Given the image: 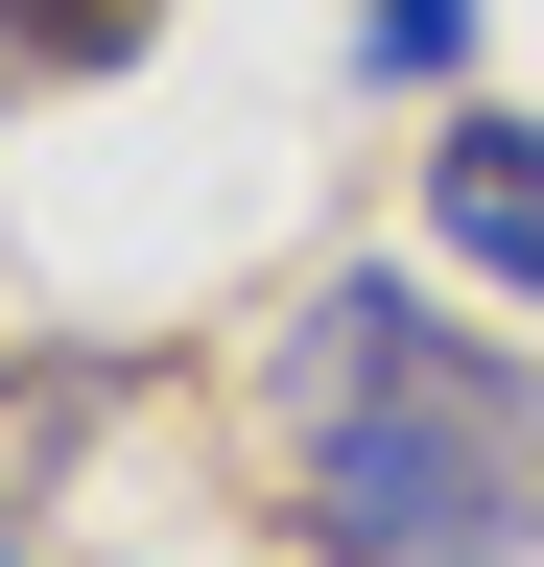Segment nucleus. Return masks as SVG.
Returning <instances> with one entry per match:
<instances>
[{
	"label": "nucleus",
	"mask_w": 544,
	"mask_h": 567,
	"mask_svg": "<svg viewBox=\"0 0 544 567\" xmlns=\"http://www.w3.org/2000/svg\"><path fill=\"white\" fill-rule=\"evenodd\" d=\"M285 520L331 567H544V354L450 331L427 284H308L285 308Z\"/></svg>",
	"instance_id": "f257e3e1"
},
{
	"label": "nucleus",
	"mask_w": 544,
	"mask_h": 567,
	"mask_svg": "<svg viewBox=\"0 0 544 567\" xmlns=\"http://www.w3.org/2000/svg\"><path fill=\"white\" fill-rule=\"evenodd\" d=\"M427 237L497 284V308H544V118H450L427 142Z\"/></svg>",
	"instance_id": "f03ea898"
},
{
	"label": "nucleus",
	"mask_w": 544,
	"mask_h": 567,
	"mask_svg": "<svg viewBox=\"0 0 544 567\" xmlns=\"http://www.w3.org/2000/svg\"><path fill=\"white\" fill-rule=\"evenodd\" d=\"M166 0H0V95H72V71H119Z\"/></svg>",
	"instance_id": "7ed1b4c3"
},
{
	"label": "nucleus",
	"mask_w": 544,
	"mask_h": 567,
	"mask_svg": "<svg viewBox=\"0 0 544 567\" xmlns=\"http://www.w3.org/2000/svg\"><path fill=\"white\" fill-rule=\"evenodd\" d=\"M356 71H379V95H450V71H473V0H356Z\"/></svg>",
	"instance_id": "20e7f679"
},
{
	"label": "nucleus",
	"mask_w": 544,
	"mask_h": 567,
	"mask_svg": "<svg viewBox=\"0 0 544 567\" xmlns=\"http://www.w3.org/2000/svg\"><path fill=\"white\" fill-rule=\"evenodd\" d=\"M0 567H24V450H0Z\"/></svg>",
	"instance_id": "39448f33"
}]
</instances>
